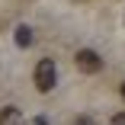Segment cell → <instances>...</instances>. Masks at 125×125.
<instances>
[{"label": "cell", "instance_id": "cell-4", "mask_svg": "<svg viewBox=\"0 0 125 125\" xmlns=\"http://www.w3.org/2000/svg\"><path fill=\"white\" fill-rule=\"evenodd\" d=\"M0 125H19V109L16 106H7L0 112Z\"/></svg>", "mask_w": 125, "mask_h": 125}, {"label": "cell", "instance_id": "cell-8", "mask_svg": "<svg viewBox=\"0 0 125 125\" xmlns=\"http://www.w3.org/2000/svg\"><path fill=\"white\" fill-rule=\"evenodd\" d=\"M122 99H125V83H122Z\"/></svg>", "mask_w": 125, "mask_h": 125}, {"label": "cell", "instance_id": "cell-3", "mask_svg": "<svg viewBox=\"0 0 125 125\" xmlns=\"http://www.w3.org/2000/svg\"><path fill=\"white\" fill-rule=\"evenodd\" d=\"M16 45L19 48H29L32 45V26H16Z\"/></svg>", "mask_w": 125, "mask_h": 125}, {"label": "cell", "instance_id": "cell-5", "mask_svg": "<svg viewBox=\"0 0 125 125\" xmlns=\"http://www.w3.org/2000/svg\"><path fill=\"white\" fill-rule=\"evenodd\" d=\"M109 125H125V112H115V115L109 119Z\"/></svg>", "mask_w": 125, "mask_h": 125}, {"label": "cell", "instance_id": "cell-7", "mask_svg": "<svg viewBox=\"0 0 125 125\" xmlns=\"http://www.w3.org/2000/svg\"><path fill=\"white\" fill-rule=\"evenodd\" d=\"M35 125H48V122H45V119H35Z\"/></svg>", "mask_w": 125, "mask_h": 125}, {"label": "cell", "instance_id": "cell-2", "mask_svg": "<svg viewBox=\"0 0 125 125\" xmlns=\"http://www.w3.org/2000/svg\"><path fill=\"white\" fill-rule=\"evenodd\" d=\"M74 61H77V67H80L83 74H96V71H103V58H99L93 48H80Z\"/></svg>", "mask_w": 125, "mask_h": 125}, {"label": "cell", "instance_id": "cell-1", "mask_svg": "<svg viewBox=\"0 0 125 125\" xmlns=\"http://www.w3.org/2000/svg\"><path fill=\"white\" fill-rule=\"evenodd\" d=\"M55 83H58V67H55V61H52V58H42V61L35 64V87H39L42 93H48V90H55Z\"/></svg>", "mask_w": 125, "mask_h": 125}, {"label": "cell", "instance_id": "cell-6", "mask_svg": "<svg viewBox=\"0 0 125 125\" xmlns=\"http://www.w3.org/2000/svg\"><path fill=\"white\" fill-rule=\"evenodd\" d=\"M74 125H96V122H93L90 115H80V119H77V122H74Z\"/></svg>", "mask_w": 125, "mask_h": 125}]
</instances>
